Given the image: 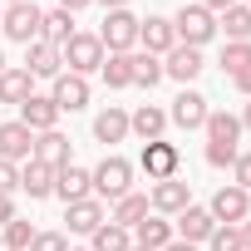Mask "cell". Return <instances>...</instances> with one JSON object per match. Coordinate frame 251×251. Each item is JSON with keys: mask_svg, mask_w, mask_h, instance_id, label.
Listing matches in <instances>:
<instances>
[{"mask_svg": "<svg viewBox=\"0 0 251 251\" xmlns=\"http://www.w3.org/2000/svg\"><path fill=\"white\" fill-rule=\"evenodd\" d=\"M202 133H207V163L212 168H231L236 153H241V118L226 113V108L222 113H207Z\"/></svg>", "mask_w": 251, "mask_h": 251, "instance_id": "1", "label": "cell"}, {"mask_svg": "<svg viewBox=\"0 0 251 251\" xmlns=\"http://www.w3.org/2000/svg\"><path fill=\"white\" fill-rule=\"evenodd\" d=\"M99 45H103V54H133L138 50V15L128 5H123V10H103Z\"/></svg>", "mask_w": 251, "mask_h": 251, "instance_id": "2", "label": "cell"}, {"mask_svg": "<svg viewBox=\"0 0 251 251\" xmlns=\"http://www.w3.org/2000/svg\"><path fill=\"white\" fill-rule=\"evenodd\" d=\"M89 177H94V197H108V202H118L123 192H133V163L118 158V153H108L99 168H89Z\"/></svg>", "mask_w": 251, "mask_h": 251, "instance_id": "3", "label": "cell"}, {"mask_svg": "<svg viewBox=\"0 0 251 251\" xmlns=\"http://www.w3.org/2000/svg\"><path fill=\"white\" fill-rule=\"evenodd\" d=\"M173 35H177V45L202 50V45L217 35V15H212V10H202V5H182V10L173 15Z\"/></svg>", "mask_w": 251, "mask_h": 251, "instance_id": "4", "label": "cell"}, {"mask_svg": "<svg viewBox=\"0 0 251 251\" xmlns=\"http://www.w3.org/2000/svg\"><path fill=\"white\" fill-rule=\"evenodd\" d=\"M207 212H212V222H217V226H241V222L251 217V192H241L236 182H222V187L212 192Z\"/></svg>", "mask_w": 251, "mask_h": 251, "instance_id": "5", "label": "cell"}, {"mask_svg": "<svg viewBox=\"0 0 251 251\" xmlns=\"http://www.w3.org/2000/svg\"><path fill=\"white\" fill-rule=\"evenodd\" d=\"M59 59L69 64V74H79V79H89V74H99L103 69V45H99V35H74L64 50H59Z\"/></svg>", "mask_w": 251, "mask_h": 251, "instance_id": "6", "label": "cell"}, {"mask_svg": "<svg viewBox=\"0 0 251 251\" xmlns=\"http://www.w3.org/2000/svg\"><path fill=\"white\" fill-rule=\"evenodd\" d=\"M40 25H45V10L35 5V0H25V5H5V20H0L5 40H15V45L40 40Z\"/></svg>", "mask_w": 251, "mask_h": 251, "instance_id": "7", "label": "cell"}, {"mask_svg": "<svg viewBox=\"0 0 251 251\" xmlns=\"http://www.w3.org/2000/svg\"><path fill=\"white\" fill-rule=\"evenodd\" d=\"M143 173H148V182H168V177H177V168H182V153H177V143H168V138H158V143H143Z\"/></svg>", "mask_w": 251, "mask_h": 251, "instance_id": "8", "label": "cell"}, {"mask_svg": "<svg viewBox=\"0 0 251 251\" xmlns=\"http://www.w3.org/2000/svg\"><path fill=\"white\" fill-rule=\"evenodd\" d=\"M202 69H207V59H202V50H192V45H173V50L163 54V79H177L182 89H187Z\"/></svg>", "mask_w": 251, "mask_h": 251, "instance_id": "9", "label": "cell"}, {"mask_svg": "<svg viewBox=\"0 0 251 251\" xmlns=\"http://www.w3.org/2000/svg\"><path fill=\"white\" fill-rule=\"evenodd\" d=\"M148 207H153L158 217H177L182 207H192V182H182V177L153 182V192H148Z\"/></svg>", "mask_w": 251, "mask_h": 251, "instance_id": "10", "label": "cell"}, {"mask_svg": "<svg viewBox=\"0 0 251 251\" xmlns=\"http://www.w3.org/2000/svg\"><path fill=\"white\" fill-rule=\"evenodd\" d=\"M0 158H5V163H15V168L35 158V133L25 128L20 118H10V123H0Z\"/></svg>", "mask_w": 251, "mask_h": 251, "instance_id": "11", "label": "cell"}, {"mask_svg": "<svg viewBox=\"0 0 251 251\" xmlns=\"http://www.w3.org/2000/svg\"><path fill=\"white\" fill-rule=\"evenodd\" d=\"M212 231H217V222H212V212H207V207H197V202H192V207H182V212L173 217V236H177V241L202 246Z\"/></svg>", "mask_w": 251, "mask_h": 251, "instance_id": "12", "label": "cell"}, {"mask_svg": "<svg viewBox=\"0 0 251 251\" xmlns=\"http://www.w3.org/2000/svg\"><path fill=\"white\" fill-rule=\"evenodd\" d=\"M30 79H59L64 74V59H59V50L54 45H45V40H30L25 45V64H20Z\"/></svg>", "mask_w": 251, "mask_h": 251, "instance_id": "13", "label": "cell"}, {"mask_svg": "<svg viewBox=\"0 0 251 251\" xmlns=\"http://www.w3.org/2000/svg\"><path fill=\"white\" fill-rule=\"evenodd\" d=\"M54 197L69 207V202H84V197H94V177H89V168H79V163H64L59 173H54Z\"/></svg>", "mask_w": 251, "mask_h": 251, "instance_id": "14", "label": "cell"}, {"mask_svg": "<svg viewBox=\"0 0 251 251\" xmlns=\"http://www.w3.org/2000/svg\"><path fill=\"white\" fill-rule=\"evenodd\" d=\"M207 113H212L207 99H202L197 89H182V94L173 99V108H168V123H177V128L192 133V128H202V123H207Z\"/></svg>", "mask_w": 251, "mask_h": 251, "instance_id": "15", "label": "cell"}, {"mask_svg": "<svg viewBox=\"0 0 251 251\" xmlns=\"http://www.w3.org/2000/svg\"><path fill=\"white\" fill-rule=\"evenodd\" d=\"M50 99H54V108L59 113H79V108H89V79H79V74H59L54 79V89H50Z\"/></svg>", "mask_w": 251, "mask_h": 251, "instance_id": "16", "label": "cell"}, {"mask_svg": "<svg viewBox=\"0 0 251 251\" xmlns=\"http://www.w3.org/2000/svg\"><path fill=\"white\" fill-rule=\"evenodd\" d=\"M64 222H69L74 236H94V231L108 222V212H103L99 197H84V202H69V207H64Z\"/></svg>", "mask_w": 251, "mask_h": 251, "instance_id": "17", "label": "cell"}, {"mask_svg": "<svg viewBox=\"0 0 251 251\" xmlns=\"http://www.w3.org/2000/svg\"><path fill=\"white\" fill-rule=\"evenodd\" d=\"M20 123L30 133H50V128H59V108H54V99L50 94H30L25 103H20Z\"/></svg>", "mask_w": 251, "mask_h": 251, "instance_id": "18", "label": "cell"}, {"mask_svg": "<svg viewBox=\"0 0 251 251\" xmlns=\"http://www.w3.org/2000/svg\"><path fill=\"white\" fill-rule=\"evenodd\" d=\"M138 45L148 50V54H168L173 45H177V35H173V20L168 15H148V20H138Z\"/></svg>", "mask_w": 251, "mask_h": 251, "instance_id": "19", "label": "cell"}, {"mask_svg": "<svg viewBox=\"0 0 251 251\" xmlns=\"http://www.w3.org/2000/svg\"><path fill=\"white\" fill-rule=\"evenodd\" d=\"M20 192H30V202H45V197H54V168H45L40 158L20 163Z\"/></svg>", "mask_w": 251, "mask_h": 251, "instance_id": "20", "label": "cell"}, {"mask_svg": "<svg viewBox=\"0 0 251 251\" xmlns=\"http://www.w3.org/2000/svg\"><path fill=\"white\" fill-rule=\"evenodd\" d=\"M168 241H177V236H173V222L158 217V212H148V217L133 226V246H143V251H163Z\"/></svg>", "mask_w": 251, "mask_h": 251, "instance_id": "21", "label": "cell"}, {"mask_svg": "<svg viewBox=\"0 0 251 251\" xmlns=\"http://www.w3.org/2000/svg\"><path fill=\"white\" fill-rule=\"evenodd\" d=\"M163 128H168V108H158V103H143L138 113H128V133H138L143 143H158Z\"/></svg>", "mask_w": 251, "mask_h": 251, "instance_id": "22", "label": "cell"}, {"mask_svg": "<svg viewBox=\"0 0 251 251\" xmlns=\"http://www.w3.org/2000/svg\"><path fill=\"white\" fill-rule=\"evenodd\" d=\"M35 158H40L45 168H54V173H59L64 163H74V158H69V138H64L59 128H50V133H35Z\"/></svg>", "mask_w": 251, "mask_h": 251, "instance_id": "23", "label": "cell"}, {"mask_svg": "<svg viewBox=\"0 0 251 251\" xmlns=\"http://www.w3.org/2000/svg\"><path fill=\"white\" fill-rule=\"evenodd\" d=\"M148 212H153V207H148V192H123V197L113 202L108 222H113V226H128V231H133V226H138Z\"/></svg>", "mask_w": 251, "mask_h": 251, "instance_id": "24", "label": "cell"}, {"mask_svg": "<svg viewBox=\"0 0 251 251\" xmlns=\"http://www.w3.org/2000/svg\"><path fill=\"white\" fill-rule=\"evenodd\" d=\"M35 94V79L20 69V64H5V74H0V103H10V108H20L25 99Z\"/></svg>", "mask_w": 251, "mask_h": 251, "instance_id": "25", "label": "cell"}, {"mask_svg": "<svg viewBox=\"0 0 251 251\" xmlns=\"http://www.w3.org/2000/svg\"><path fill=\"white\" fill-rule=\"evenodd\" d=\"M94 138H99V143H108V148H113V143H123V138H128V113L108 103V108L94 118Z\"/></svg>", "mask_w": 251, "mask_h": 251, "instance_id": "26", "label": "cell"}, {"mask_svg": "<svg viewBox=\"0 0 251 251\" xmlns=\"http://www.w3.org/2000/svg\"><path fill=\"white\" fill-rule=\"evenodd\" d=\"M74 35H79V30H74V15H69V10H59V5H54V10L45 15V25H40V40H45V45H54V50H64Z\"/></svg>", "mask_w": 251, "mask_h": 251, "instance_id": "27", "label": "cell"}, {"mask_svg": "<svg viewBox=\"0 0 251 251\" xmlns=\"http://www.w3.org/2000/svg\"><path fill=\"white\" fill-rule=\"evenodd\" d=\"M89 251H133V231H128V226L103 222V226L89 236Z\"/></svg>", "mask_w": 251, "mask_h": 251, "instance_id": "28", "label": "cell"}, {"mask_svg": "<svg viewBox=\"0 0 251 251\" xmlns=\"http://www.w3.org/2000/svg\"><path fill=\"white\" fill-rule=\"evenodd\" d=\"M217 64H222V74H226V79L246 74V69H251V40H226V45H222V59H217Z\"/></svg>", "mask_w": 251, "mask_h": 251, "instance_id": "29", "label": "cell"}, {"mask_svg": "<svg viewBox=\"0 0 251 251\" xmlns=\"http://www.w3.org/2000/svg\"><path fill=\"white\" fill-rule=\"evenodd\" d=\"M103 84L108 89H133V54H103Z\"/></svg>", "mask_w": 251, "mask_h": 251, "instance_id": "30", "label": "cell"}, {"mask_svg": "<svg viewBox=\"0 0 251 251\" xmlns=\"http://www.w3.org/2000/svg\"><path fill=\"white\" fill-rule=\"evenodd\" d=\"M217 30H226V40H251V5H231L217 15Z\"/></svg>", "mask_w": 251, "mask_h": 251, "instance_id": "31", "label": "cell"}, {"mask_svg": "<svg viewBox=\"0 0 251 251\" xmlns=\"http://www.w3.org/2000/svg\"><path fill=\"white\" fill-rule=\"evenodd\" d=\"M158 79H163V59L148 54V50H133V84L138 89H153Z\"/></svg>", "mask_w": 251, "mask_h": 251, "instance_id": "32", "label": "cell"}, {"mask_svg": "<svg viewBox=\"0 0 251 251\" xmlns=\"http://www.w3.org/2000/svg\"><path fill=\"white\" fill-rule=\"evenodd\" d=\"M0 236H5V251H30V241H35V222L10 217L5 226H0Z\"/></svg>", "mask_w": 251, "mask_h": 251, "instance_id": "33", "label": "cell"}, {"mask_svg": "<svg viewBox=\"0 0 251 251\" xmlns=\"http://www.w3.org/2000/svg\"><path fill=\"white\" fill-rule=\"evenodd\" d=\"M207 251H246L241 246V226H217L207 236Z\"/></svg>", "mask_w": 251, "mask_h": 251, "instance_id": "34", "label": "cell"}, {"mask_svg": "<svg viewBox=\"0 0 251 251\" xmlns=\"http://www.w3.org/2000/svg\"><path fill=\"white\" fill-rule=\"evenodd\" d=\"M30 251H69V236L64 231H35Z\"/></svg>", "mask_w": 251, "mask_h": 251, "instance_id": "35", "label": "cell"}, {"mask_svg": "<svg viewBox=\"0 0 251 251\" xmlns=\"http://www.w3.org/2000/svg\"><path fill=\"white\" fill-rule=\"evenodd\" d=\"M231 182H236L241 192H251V153H236V163H231Z\"/></svg>", "mask_w": 251, "mask_h": 251, "instance_id": "36", "label": "cell"}, {"mask_svg": "<svg viewBox=\"0 0 251 251\" xmlns=\"http://www.w3.org/2000/svg\"><path fill=\"white\" fill-rule=\"evenodd\" d=\"M15 187H20V168L0 158V192H15Z\"/></svg>", "mask_w": 251, "mask_h": 251, "instance_id": "37", "label": "cell"}, {"mask_svg": "<svg viewBox=\"0 0 251 251\" xmlns=\"http://www.w3.org/2000/svg\"><path fill=\"white\" fill-rule=\"evenodd\" d=\"M10 217H20V212H15V192H0V226H5Z\"/></svg>", "mask_w": 251, "mask_h": 251, "instance_id": "38", "label": "cell"}, {"mask_svg": "<svg viewBox=\"0 0 251 251\" xmlns=\"http://www.w3.org/2000/svg\"><path fill=\"white\" fill-rule=\"evenodd\" d=\"M202 10H212V15H222V10H231V5H241V0H197Z\"/></svg>", "mask_w": 251, "mask_h": 251, "instance_id": "39", "label": "cell"}, {"mask_svg": "<svg viewBox=\"0 0 251 251\" xmlns=\"http://www.w3.org/2000/svg\"><path fill=\"white\" fill-rule=\"evenodd\" d=\"M231 84H236V94H241V99H251V69H246V74H236Z\"/></svg>", "mask_w": 251, "mask_h": 251, "instance_id": "40", "label": "cell"}, {"mask_svg": "<svg viewBox=\"0 0 251 251\" xmlns=\"http://www.w3.org/2000/svg\"><path fill=\"white\" fill-rule=\"evenodd\" d=\"M84 5H94V0H59V10H69V15H79Z\"/></svg>", "mask_w": 251, "mask_h": 251, "instance_id": "41", "label": "cell"}, {"mask_svg": "<svg viewBox=\"0 0 251 251\" xmlns=\"http://www.w3.org/2000/svg\"><path fill=\"white\" fill-rule=\"evenodd\" d=\"M236 118H241V133H251V99H246V108H241Z\"/></svg>", "mask_w": 251, "mask_h": 251, "instance_id": "42", "label": "cell"}, {"mask_svg": "<svg viewBox=\"0 0 251 251\" xmlns=\"http://www.w3.org/2000/svg\"><path fill=\"white\" fill-rule=\"evenodd\" d=\"M163 251H197V246H192V241H168Z\"/></svg>", "mask_w": 251, "mask_h": 251, "instance_id": "43", "label": "cell"}, {"mask_svg": "<svg viewBox=\"0 0 251 251\" xmlns=\"http://www.w3.org/2000/svg\"><path fill=\"white\" fill-rule=\"evenodd\" d=\"M241 246H246V251H251V217H246V222H241Z\"/></svg>", "mask_w": 251, "mask_h": 251, "instance_id": "44", "label": "cell"}, {"mask_svg": "<svg viewBox=\"0 0 251 251\" xmlns=\"http://www.w3.org/2000/svg\"><path fill=\"white\" fill-rule=\"evenodd\" d=\"M94 5H103V10H123L128 0H94Z\"/></svg>", "mask_w": 251, "mask_h": 251, "instance_id": "45", "label": "cell"}, {"mask_svg": "<svg viewBox=\"0 0 251 251\" xmlns=\"http://www.w3.org/2000/svg\"><path fill=\"white\" fill-rule=\"evenodd\" d=\"M0 5H25V0H0Z\"/></svg>", "mask_w": 251, "mask_h": 251, "instance_id": "46", "label": "cell"}, {"mask_svg": "<svg viewBox=\"0 0 251 251\" xmlns=\"http://www.w3.org/2000/svg\"><path fill=\"white\" fill-rule=\"evenodd\" d=\"M0 74H5V50H0Z\"/></svg>", "mask_w": 251, "mask_h": 251, "instance_id": "47", "label": "cell"}, {"mask_svg": "<svg viewBox=\"0 0 251 251\" xmlns=\"http://www.w3.org/2000/svg\"><path fill=\"white\" fill-rule=\"evenodd\" d=\"M69 251H89V246H69Z\"/></svg>", "mask_w": 251, "mask_h": 251, "instance_id": "48", "label": "cell"}, {"mask_svg": "<svg viewBox=\"0 0 251 251\" xmlns=\"http://www.w3.org/2000/svg\"><path fill=\"white\" fill-rule=\"evenodd\" d=\"M0 251H5V236H0Z\"/></svg>", "mask_w": 251, "mask_h": 251, "instance_id": "49", "label": "cell"}, {"mask_svg": "<svg viewBox=\"0 0 251 251\" xmlns=\"http://www.w3.org/2000/svg\"><path fill=\"white\" fill-rule=\"evenodd\" d=\"M0 20H5V5H0Z\"/></svg>", "mask_w": 251, "mask_h": 251, "instance_id": "50", "label": "cell"}, {"mask_svg": "<svg viewBox=\"0 0 251 251\" xmlns=\"http://www.w3.org/2000/svg\"><path fill=\"white\" fill-rule=\"evenodd\" d=\"M133 251H143V246H133Z\"/></svg>", "mask_w": 251, "mask_h": 251, "instance_id": "51", "label": "cell"}]
</instances>
